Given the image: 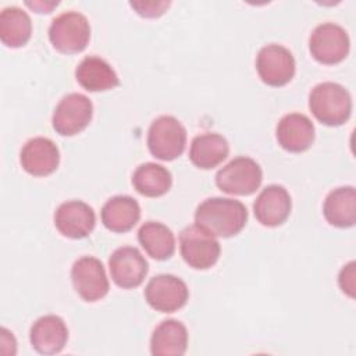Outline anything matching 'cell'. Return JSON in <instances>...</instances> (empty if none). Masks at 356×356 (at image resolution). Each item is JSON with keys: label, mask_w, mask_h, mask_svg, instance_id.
<instances>
[{"label": "cell", "mask_w": 356, "mask_h": 356, "mask_svg": "<svg viewBox=\"0 0 356 356\" xmlns=\"http://www.w3.org/2000/svg\"><path fill=\"white\" fill-rule=\"evenodd\" d=\"M248 221L246 206L229 197H209L195 211V224L213 236L229 238L239 234Z\"/></svg>", "instance_id": "obj_1"}, {"label": "cell", "mask_w": 356, "mask_h": 356, "mask_svg": "<svg viewBox=\"0 0 356 356\" xmlns=\"http://www.w3.org/2000/svg\"><path fill=\"white\" fill-rule=\"evenodd\" d=\"M309 108L321 124L339 127L352 114L350 93L337 82L317 83L309 95Z\"/></svg>", "instance_id": "obj_2"}, {"label": "cell", "mask_w": 356, "mask_h": 356, "mask_svg": "<svg viewBox=\"0 0 356 356\" xmlns=\"http://www.w3.org/2000/svg\"><path fill=\"white\" fill-rule=\"evenodd\" d=\"M186 145V129L182 122L172 115L154 118L147 131V149L150 154L163 161L179 157Z\"/></svg>", "instance_id": "obj_3"}, {"label": "cell", "mask_w": 356, "mask_h": 356, "mask_svg": "<svg viewBox=\"0 0 356 356\" xmlns=\"http://www.w3.org/2000/svg\"><path fill=\"white\" fill-rule=\"evenodd\" d=\"M49 39L53 47L60 53H81L90 39L89 21L78 11H65L51 21L49 26Z\"/></svg>", "instance_id": "obj_4"}, {"label": "cell", "mask_w": 356, "mask_h": 356, "mask_svg": "<svg viewBox=\"0 0 356 356\" xmlns=\"http://www.w3.org/2000/svg\"><path fill=\"white\" fill-rule=\"evenodd\" d=\"M263 181V170L250 157L239 156L228 161L216 174V185L228 195L248 196L259 189Z\"/></svg>", "instance_id": "obj_5"}, {"label": "cell", "mask_w": 356, "mask_h": 356, "mask_svg": "<svg viewBox=\"0 0 356 356\" xmlns=\"http://www.w3.org/2000/svg\"><path fill=\"white\" fill-rule=\"evenodd\" d=\"M350 40L348 32L338 24L323 22L317 25L309 38V50L313 58L321 64H338L349 53Z\"/></svg>", "instance_id": "obj_6"}, {"label": "cell", "mask_w": 356, "mask_h": 356, "mask_svg": "<svg viewBox=\"0 0 356 356\" xmlns=\"http://www.w3.org/2000/svg\"><path fill=\"white\" fill-rule=\"evenodd\" d=\"M179 250L185 263L195 270L213 267L220 257V242L196 224L179 234Z\"/></svg>", "instance_id": "obj_7"}, {"label": "cell", "mask_w": 356, "mask_h": 356, "mask_svg": "<svg viewBox=\"0 0 356 356\" xmlns=\"http://www.w3.org/2000/svg\"><path fill=\"white\" fill-rule=\"evenodd\" d=\"M93 117V104L82 93H68L56 106L51 117L54 131L61 136H74L82 132Z\"/></svg>", "instance_id": "obj_8"}, {"label": "cell", "mask_w": 356, "mask_h": 356, "mask_svg": "<svg viewBox=\"0 0 356 356\" xmlns=\"http://www.w3.org/2000/svg\"><path fill=\"white\" fill-rule=\"evenodd\" d=\"M256 71L266 85L280 88L292 81L296 63L286 47L270 43L259 50L256 56Z\"/></svg>", "instance_id": "obj_9"}, {"label": "cell", "mask_w": 356, "mask_h": 356, "mask_svg": "<svg viewBox=\"0 0 356 356\" xmlns=\"http://www.w3.org/2000/svg\"><path fill=\"white\" fill-rule=\"evenodd\" d=\"M71 281L85 302L103 299L110 289L103 263L93 256H82L71 267Z\"/></svg>", "instance_id": "obj_10"}, {"label": "cell", "mask_w": 356, "mask_h": 356, "mask_svg": "<svg viewBox=\"0 0 356 356\" xmlns=\"http://www.w3.org/2000/svg\"><path fill=\"white\" fill-rule=\"evenodd\" d=\"M189 298L186 284L172 274H159L150 278L145 288V299L156 312L174 313L184 307Z\"/></svg>", "instance_id": "obj_11"}, {"label": "cell", "mask_w": 356, "mask_h": 356, "mask_svg": "<svg viewBox=\"0 0 356 356\" xmlns=\"http://www.w3.org/2000/svg\"><path fill=\"white\" fill-rule=\"evenodd\" d=\"M108 270L114 284L122 289L139 286L149 271V264L139 249L121 246L108 259Z\"/></svg>", "instance_id": "obj_12"}, {"label": "cell", "mask_w": 356, "mask_h": 356, "mask_svg": "<svg viewBox=\"0 0 356 356\" xmlns=\"http://www.w3.org/2000/svg\"><path fill=\"white\" fill-rule=\"evenodd\" d=\"M54 225L63 236L81 239L93 231L96 214L93 209L82 200H67L57 207Z\"/></svg>", "instance_id": "obj_13"}, {"label": "cell", "mask_w": 356, "mask_h": 356, "mask_svg": "<svg viewBox=\"0 0 356 356\" xmlns=\"http://www.w3.org/2000/svg\"><path fill=\"white\" fill-rule=\"evenodd\" d=\"M292 200L289 192L277 184L267 185L253 203L256 220L264 227H278L286 221L291 214Z\"/></svg>", "instance_id": "obj_14"}, {"label": "cell", "mask_w": 356, "mask_h": 356, "mask_svg": "<svg viewBox=\"0 0 356 356\" xmlns=\"http://www.w3.org/2000/svg\"><path fill=\"white\" fill-rule=\"evenodd\" d=\"M19 163L28 174L33 177H46L57 170L60 150L51 139L36 136L22 146Z\"/></svg>", "instance_id": "obj_15"}, {"label": "cell", "mask_w": 356, "mask_h": 356, "mask_svg": "<svg viewBox=\"0 0 356 356\" xmlns=\"http://www.w3.org/2000/svg\"><path fill=\"white\" fill-rule=\"evenodd\" d=\"M314 125L302 113L285 114L277 124L275 136L278 145L291 153H302L314 142Z\"/></svg>", "instance_id": "obj_16"}, {"label": "cell", "mask_w": 356, "mask_h": 356, "mask_svg": "<svg viewBox=\"0 0 356 356\" xmlns=\"http://www.w3.org/2000/svg\"><path fill=\"white\" fill-rule=\"evenodd\" d=\"M29 341L32 348L40 355L60 353L68 341L67 324L60 316H42L32 324Z\"/></svg>", "instance_id": "obj_17"}, {"label": "cell", "mask_w": 356, "mask_h": 356, "mask_svg": "<svg viewBox=\"0 0 356 356\" xmlns=\"http://www.w3.org/2000/svg\"><path fill=\"white\" fill-rule=\"evenodd\" d=\"M76 82L88 92H103L120 85L114 68L102 57L88 56L75 68Z\"/></svg>", "instance_id": "obj_18"}, {"label": "cell", "mask_w": 356, "mask_h": 356, "mask_svg": "<svg viewBox=\"0 0 356 356\" xmlns=\"http://www.w3.org/2000/svg\"><path fill=\"white\" fill-rule=\"evenodd\" d=\"M103 225L117 234L131 231L140 218L139 203L128 195H117L110 197L102 207Z\"/></svg>", "instance_id": "obj_19"}, {"label": "cell", "mask_w": 356, "mask_h": 356, "mask_svg": "<svg viewBox=\"0 0 356 356\" xmlns=\"http://www.w3.org/2000/svg\"><path fill=\"white\" fill-rule=\"evenodd\" d=\"M188 348V330L175 320H163L150 337V353L153 356H182Z\"/></svg>", "instance_id": "obj_20"}, {"label": "cell", "mask_w": 356, "mask_h": 356, "mask_svg": "<svg viewBox=\"0 0 356 356\" xmlns=\"http://www.w3.org/2000/svg\"><path fill=\"white\" fill-rule=\"evenodd\" d=\"M229 153L228 140L214 132L196 135L191 142L189 160L202 170H210L222 163Z\"/></svg>", "instance_id": "obj_21"}, {"label": "cell", "mask_w": 356, "mask_h": 356, "mask_svg": "<svg viewBox=\"0 0 356 356\" xmlns=\"http://www.w3.org/2000/svg\"><path fill=\"white\" fill-rule=\"evenodd\" d=\"M323 214L328 224L349 228L356 221V192L353 186H339L328 192L323 204Z\"/></svg>", "instance_id": "obj_22"}, {"label": "cell", "mask_w": 356, "mask_h": 356, "mask_svg": "<svg viewBox=\"0 0 356 356\" xmlns=\"http://www.w3.org/2000/svg\"><path fill=\"white\" fill-rule=\"evenodd\" d=\"M138 241L145 252L156 260H167L175 252L172 231L159 221H146L138 231Z\"/></svg>", "instance_id": "obj_23"}, {"label": "cell", "mask_w": 356, "mask_h": 356, "mask_svg": "<svg viewBox=\"0 0 356 356\" xmlns=\"http://www.w3.org/2000/svg\"><path fill=\"white\" fill-rule=\"evenodd\" d=\"M134 189L146 197H159L165 195L171 185V172L161 164L143 163L132 174Z\"/></svg>", "instance_id": "obj_24"}, {"label": "cell", "mask_w": 356, "mask_h": 356, "mask_svg": "<svg viewBox=\"0 0 356 356\" xmlns=\"http://www.w3.org/2000/svg\"><path fill=\"white\" fill-rule=\"evenodd\" d=\"M32 35V22L26 11L11 6L0 13V39L7 47H22Z\"/></svg>", "instance_id": "obj_25"}, {"label": "cell", "mask_w": 356, "mask_h": 356, "mask_svg": "<svg viewBox=\"0 0 356 356\" xmlns=\"http://www.w3.org/2000/svg\"><path fill=\"white\" fill-rule=\"evenodd\" d=\"M129 6L145 18H156L165 13L170 1H131Z\"/></svg>", "instance_id": "obj_26"}, {"label": "cell", "mask_w": 356, "mask_h": 356, "mask_svg": "<svg viewBox=\"0 0 356 356\" xmlns=\"http://www.w3.org/2000/svg\"><path fill=\"white\" fill-rule=\"evenodd\" d=\"M355 261H349L345 264L338 275V284L339 288L343 293H346L349 298H355V291H356V280H355Z\"/></svg>", "instance_id": "obj_27"}, {"label": "cell", "mask_w": 356, "mask_h": 356, "mask_svg": "<svg viewBox=\"0 0 356 356\" xmlns=\"http://www.w3.org/2000/svg\"><path fill=\"white\" fill-rule=\"evenodd\" d=\"M58 3H43V1H33V3H26L28 7L36 10V13H51L53 7H56Z\"/></svg>", "instance_id": "obj_28"}]
</instances>
